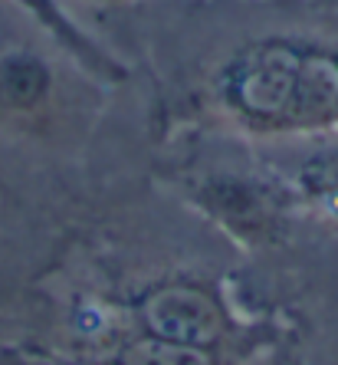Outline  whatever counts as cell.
<instances>
[{"instance_id":"1","label":"cell","mask_w":338,"mask_h":365,"mask_svg":"<svg viewBox=\"0 0 338 365\" xmlns=\"http://www.w3.org/2000/svg\"><path fill=\"white\" fill-rule=\"evenodd\" d=\"M213 96L256 135H338V43L305 34L246 40L217 66Z\"/></svg>"},{"instance_id":"2","label":"cell","mask_w":338,"mask_h":365,"mask_svg":"<svg viewBox=\"0 0 338 365\" xmlns=\"http://www.w3.org/2000/svg\"><path fill=\"white\" fill-rule=\"evenodd\" d=\"M194 201L223 230L246 244H263L279 234L292 191L260 175H207L197 181Z\"/></svg>"},{"instance_id":"3","label":"cell","mask_w":338,"mask_h":365,"mask_svg":"<svg viewBox=\"0 0 338 365\" xmlns=\"http://www.w3.org/2000/svg\"><path fill=\"white\" fill-rule=\"evenodd\" d=\"M144 319L158 339L184 342V346H204L220 332V309L191 287H164L158 289L148 306Z\"/></svg>"},{"instance_id":"4","label":"cell","mask_w":338,"mask_h":365,"mask_svg":"<svg viewBox=\"0 0 338 365\" xmlns=\"http://www.w3.org/2000/svg\"><path fill=\"white\" fill-rule=\"evenodd\" d=\"M56 73L53 63L33 46H10L0 53V115L30 119L53 99Z\"/></svg>"},{"instance_id":"5","label":"cell","mask_w":338,"mask_h":365,"mask_svg":"<svg viewBox=\"0 0 338 365\" xmlns=\"http://www.w3.org/2000/svg\"><path fill=\"white\" fill-rule=\"evenodd\" d=\"M10 4L23 7L53 36V43L60 50H66L89 76L105 79V83H125L128 79V66H122L99 40L85 34L83 26L73 20V14L63 7V0H10Z\"/></svg>"},{"instance_id":"6","label":"cell","mask_w":338,"mask_h":365,"mask_svg":"<svg viewBox=\"0 0 338 365\" xmlns=\"http://www.w3.org/2000/svg\"><path fill=\"white\" fill-rule=\"evenodd\" d=\"M289 191L322 221L338 224V135L299 165Z\"/></svg>"},{"instance_id":"7","label":"cell","mask_w":338,"mask_h":365,"mask_svg":"<svg viewBox=\"0 0 338 365\" xmlns=\"http://www.w3.org/2000/svg\"><path fill=\"white\" fill-rule=\"evenodd\" d=\"M125 365H213L201 346H184L171 339H144L128 349Z\"/></svg>"},{"instance_id":"8","label":"cell","mask_w":338,"mask_h":365,"mask_svg":"<svg viewBox=\"0 0 338 365\" xmlns=\"http://www.w3.org/2000/svg\"><path fill=\"white\" fill-rule=\"evenodd\" d=\"M95 4H122V0H95Z\"/></svg>"}]
</instances>
